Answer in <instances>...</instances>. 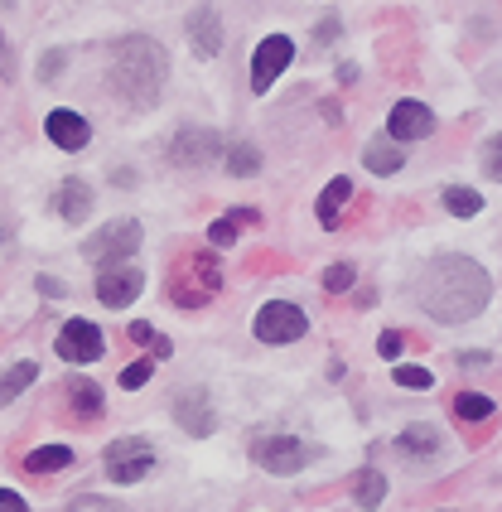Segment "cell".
Segmentation results:
<instances>
[{
  "label": "cell",
  "instance_id": "8",
  "mask_svg": "<svg viewBox=\"0 0 502 512\" xmlns=\"http://www.w3.org/2000/svg\"><path fill=\"white\" fill-rule=\"evenodd\" d=\"M140 290H145V276H140V266H131V261H107L97 271V300L107 310H126Z\"/></svg>",
  "mask_w": 502,
  "mask_h": 512
},
{
  "label": "cell",
  "instance_id": "25",
  "mask_svg": "<svg viewBox=\"0 0 502 512\" xmlns=\"http://www.w3.org/2000/svg\"><path fill=\"white\" fill-rule=\"evenodd\" d=\"M454 416H459V421H488V416H493V397L459 392V397H454Z\"/></svg>",
  "mask_w": 502,
  "mask_h": 512
},
{
  "label": "cell",
  "instance_id": "7",
  "mask_svg": "<svg viewBox=\"0 0 502 512\" xmlns=\"http://www.w3.org/2000/svg\"><path fill=\"white\" fill-rule=\"evenodd\" d=\"M256 339L261 343H295V339H305V329H309V319L300 305H285V300H271V305H261L256 310Z\"/></svg>",
  "mask_w": 502,
  "mask_h": 512
},
{
  "label": "cell",
  "instance_id": "1",
  "mask_svg": "<svg viewBox=\"0 0 502 512\" xmlns=\"http://www.w3.org/2000/svg\"><path fill=\"white\" fill-rule=\"evenodd\" d=\"M416 300L420 310L430 319H440V324H469L493 300V281H488V271L478 261L445 252L435 261H425V271L416 281Z\"/></svg>",
  "mask_w": 502,
  "mask_h": 512
},
{
  "label": "cell",
  "instance_id": "30",
  "mask_svg": "<svg viewBox=\"0 0 502 512\" xmlns=\"http://www.w3.org/2000/svg\"><path fill=\"white\" fill-rule=\"evenodd\" d=\"M68 512H131V508H121L116 498H92V493H87L78 503H68Z\"/></svg>",
  "mask_w": 502,
  "mask_h": 512
},
{
  "label": "cell",
  "instance_id": "3",
  "mask_svg": "<svg viewBox=\"0 0 502 512\" xmlns=\"http://www.w3.org/2000/svg\"><path fill=\"white\" fill-rule=\"evenodd\" d=\"M218 285H223L218 256L189 252L184 261H179V266H174V276H169V295H174V305H184V310H198L203 300H213V295H218Z\"/></svg>",
  "mask_w": 502,
  "mask_h": 512
},
{
  "label": "cell",
  "instance_id": "37",
  "mask_svg": "<svg viewBox=\"0 0 502 512\" xmlns=\"http://www.w3.org/2000/svg\"><path fill=\"white\" fill-rule=\"evenodd\" d=\"M39 295L58 300V295H68V290H63V281H54V276H39Z\"/></svg>",
  "mask_w": 502,
  "mask_h": 512
},
{
  "label": "cell",
  "instance_id": "21",
  "mask_svg": "<svg viewBox=\"0 0 502 512\" xmlns=\"http://www.w3.org/2000/svg\"><path fill=\"white\" fill-rule=\"evenodd\" d=\"M34 377H39V363H29V358H25V363H15V368L0 372V406H5L10 397H20Z\"/></svg>",
  "mask_w": 502,
  "mask_h": 512
},
{
  "label": "cell",
  "instance_id": "38",
  "mask_svg": "<svg viewBox=\"0 0 502 512\" xmlns=\"http://www.w3.org/2000/svg\"><path fill=\"white\" fill-rule=\"evenodd\" d=\"M459 363H464V368H488V353H483V348H478V353H459Z\"/></svg>",
  "mask_w": 502,
  "mask_h": 512
},
{
  "label": "cell",
  "instance_id": "12",
  "mask_svg": "<svg viewBox=\"0 0 502 512\" xmlns=\"http://www.w3.org/2000/svg\"><path fill=\"white\" fill-rule=\"evenodd\" d=\"M435 131V112L425 102H396L387 116V136L391 141H425Z\"/></svg>",
  "mask_w": 502,
  "mask_h": 512
},
{
  "label": "cell",
  "instance_id": "28",
  "mask_svg": "<svg viewBox=\"0 0 502 512\" xmlns=\"http://www.w3.org/2000/svg\"><path fill=\"white\" fill-rule=\"evenodd\" d=\"M391 377H396V387H411V392L435 387V372H430V368H416V363H401V368L391 372Z\"/></svg>",
  "mask_w": 502,
  "mask_h": 512
},
{
  "label": "cell",
  "instance_id": "32",
  "mask_svg": "<svg viewBox=\"0 0 502 512\" xmlns=\"http://www.w3.org/2000/svg\"><path fill=\"white\" fill-rule=\"evenodd\" d=\"M483 165H488V174H493V179H502V136H493V141H488V150H483Z\"/></svg>",
  "mask_w": 502,
  "mask_h": 512
},
{
  "label": "cell",
  "instance_id": "17",
  "mask_svg": "<svg viewBox=\"0 0 502 512\" xmlns=\"http://www.w3.org/2000/svg\"><path fill=\"white\" fill-rule=\"evenodd\" d=\"M440 445H445V435L435 426H406L396 435V450L406 459H435L440 455Z\"/></svg>",
  "mask_w": 502,
  "mask_h": 512
},
{
  "label": "cell",
  "instance_id": "18",
  "mask_svg": "<svg viewBox=\"0 0 502 512\" xmlns=\"http://www.w3.org/2000/svg\"><path fill=\"white\" fill-rule=\"evenodd\" d=\"M363 165L372 174H401V165H406V150H401V141H391V136H377V141L363 150Z\"/></svg>",
  "mask_w": 502,
  "mask_h": 512
},
{
  "label": "cell",
  "instance_id": "11",
  "mask_svg": "<svg viewBox=\"0 0 502 512\" xmlns=\"http://www.w3.org/2000/svg\"><path fill=\"white\" fill-rule=\"evenodd\" d=\"M290 58H295V44H290L285 34L261 39V44H256V58H251V92H256V97H261V92H271V83L290 68Z\"/></svg>",
  "mask_w": 502,
  "mask_h": 512
},
{
  "label": "cell",
  "instance_id": "31",
  "mask_svg": "<svg viewBox=\"0 0 502 512\" xmlns=\"http://www.w3.org/2000/svg\"><path fill=\"white\" fill-rule=\"evenodd\" d=\"M353 285V266H329L324 271V290H348Z\"/></svg>",
  "mask_w": 502,
  "mask_h": 512
},
{
  "label": "cell",
  "instance_id": "16",
  "mask_svg": "<svg viewBox=\"0 0 502 512\" xmlns=\"http://www.w3.org/2000/svg\"><path fill=\"white\" fill-rule=\"evenodd\" d=\"M44 131H49V141L58 145V150H83L87 136H92V126H87L78 112H49V121H44Z\"/></svg>",
  "mask_w": 502,
  "mask_h": 512
},
{
  "label": "cell",
  "instance_id": "34",
  "mask_svg": "<svg viewBox=\"0 0 502 512\" xmlns=\"http://www.w3.org/2000/svg\"><path fill=\"white\" fill-rule=\"evenodd\" d=\"M0 512H29L25 498L15 493V488H0Z\"/></svg>",
  "mask_w": 502,
  "mask_h": 512
},
{
  "label": "cell",
  "instance_id": "39",
  "mask_svg": "<svg viewBox=\"0 0 502 512\" xmlns=\"http://www.w3.org/2000/svg\"><path fill=\"white\" fill-rule=\"evenodd\" d=\"M15 73V63H10V49H5V39H0V78H10Z\"/></svg>",
  "mask_w": 502,
  "mask_h": 512
},
{
  "label": "cell",
  "instance_id": "35",
  "mask_svg": "<svg viewBox=\"0 0 502 512\" xmlns=\"http://www.w3.org/2000/svg\"><path fill=\"white\" fill-rule=\"evenodd\" d=\"M54 73H63V54H44V63H39V78L49 83Z\"/></svg>",
  "mask_w": 502,
  "mask_h": 512
},
{
  "label": "cell",
  "instance_id": "6",
  "mask_svg": "<svg viewBox=\"0 0 502 512\" xmlns=\"http://www.w3.org/2000/svg\"><path fill=\"white\" fill-rule=\"evenodd\" d=\"M150 469H155L150 440L131 435V440H112V445H107V479H112V484H140Z\"/></svg>",
  "mask_w": 502,
  "mask_h": 512
},
{
  "label": "cell",
  "instance_id": "24",
  "mask_svg": "<svg viewBox=\"0 0 502 512\" xmlns=\"http://www.w3.org/2000/svg\"><path fill=\"white\" fill-rule=\"evenodd\" d=\"M68 392L78 401V421H102V406H107V401H102V392H97L92 382H73Z\"/></svg>",
  "mask_w": 502,
  "mask_h": 512
},
{
  "label": "cell",
  "instance_id": "40",
  "mask_svg": "<svg viewBox=\"0 0 502 512\" xmlns=\"http://www.w3.org/2000/svg\"><path fill=\"white\" fill-rule=\"evenodd\" d=\"M150 348H155V358H169V353H174V348H169V339H160V334H155V343H150Z\"/></svg>",
  "mask_w": 502,
  "mask_h": 512
},
{
  "label": "cell",
  "instance_id": "9",
  "mask_svg": "<svg viewBox=\"0 0 502 512\" xmlns=\"http://www.w3.org/2000/svg\"><path fill=\"white\" fill-rule=\"evenodd\" d=\"M218 150H223V141H218V131H198V126H184L174 141H169V165H179V170H203V165H213L218 160Z\"/></svg>",
  "mask_w": 502,
  "mask_h": 512
},
{
  "label": "cell",
  "instance_id": "33",
  "mask_svg": "<svg viewBox=\"0 0 502 512\" xmlns=\"http://www.w3.org/2000/svg\"><path fill=\"white\" fill-rule=\"evenodd\" d=\"M377 353H382V358H396V353H401V334H396V329H387V334L377 339Z\"/></svg>",
  "mask_w": 502,
  "mask_h": 512
},
{
  "label": "cell",
  "instance_id": "5",
  "mask_svg": "<svg viewBox=\"0 0 502 512\" xmlns=\"http://www.w3.org/2000/svg\"><path fill=\"white\" fill-rule=\"evenodd\" d=\"M140 223L136 218H116V223H107L102 232H92L87 237V261H97V266H107V261H131V252L140 247Z\"/></svg>",
  "mask_w": 502,
  "mask_h": 512
},
{
  "label": "cell",
  "instance_id": "15",
  "mask_svg": "<svg viewBox=\"0 0 502 512\" xmlns=\"http://www.w3.org/2000/svg\"><path fill=\"white\" fill-rule=\"evenodd\" d=\"M189 44H194L198 58H213L223 49V25H218V10L213 5H198L189 15Z\"/></svg>",
  "mask_w": 502,
  "mask_h": 512
},
{
  "label": "cell",
  "instance_id": "29",
  "mask_svg": "<svg viewBox=\"0 0 502 512\" xmlns=\"http://www.w3.org/2000/svg\"><path fill=\"white\" fill-rule=\"evenodd\" d=\"M150 372H155V363H150V358H136L131 368H121V387H126V392H136V387L150 382Z\"/></svg>",
  "mask_w": 502,
  "mask_h": 512
},
{
  "label": "cell",
  "instance_id": "27",
  "mask_svg": "<svg viewBox=\"0 0 502 512\" xmlns=\"http://www.w3.org/2000/svg\"><path fill=\"white\" fill-rule=\"evenodd\" d=\"M445 208L454 213V218H474V213H483V199H478L474 189H445Z\"/></svg>",
  "mask_w": 502,
  "mask_h": 512
},
{
  "label": "cell",
  "instance_id": "2",
  "mask_svg": "<svg viewBox=\"0 0 502 512\" xmlns=\"http://www.w3.org/2000/svg\"><path fill=\"white\" fill-rule=\"evenodd\" d=\"M165 78H169V58L155 39L145 34H131L116 44V58H112V87L116 97L136 112H150L165 92Z\"/></svg>",
  "mask_w": 502,
  "mask_h": 512
},
{
  "label": "cell",
  "instance_id": "20",
  "mask_svg": "<svg viewBox=\"0 0 502 512\" xmlns=\"http://www.w3.org/2000/svg\"><path fill=\"white\" fill-rule=\"evenodd\" d=\"M348 199H353V179H334V184L319 194V223H324V228H334V223H338V208H343Z\"/></svg>",
  "mask_w": 502,
  "mask_h": 512
},
{
  "label": "cell",
  "instance_id": "4",
  "mask_svg": "<svg viewBox=\"0 0 502 512\" xmlns=\"http://www.w3.org/2000/svg\"><path fill=\"white\" fill-rule=\"evenodd\" d=\"M314 455H319V450H314L309 440H300V435H261V440L251 445V459H256L266 474H280V479H285V474H300Z\"/></svg>",
  "mask_w": 502,
  "mask_h": 512
},
{
  "label": "cell",
  "instance_id": "19",
  "mask_svg": "<svg viewBox=\"0 0 502 512\" xmlns=\"http://www.w3.org/2000/svg\"><path fill=\"white\" fill-rule=\"evenodd\" d=\"M247 223H256V213H251V208H232L227 218H218V223L208 228V242H213V247H232L237 232L247 228Z\"/></svg>",
  "mask_w": 502,
  "mask_h": 512
},
{
  "label": "cell",
  "instance_id": "36",
  "mask_svg": "<svg viewBox=\"0 0 502 512\" xmlns=\"http://www.w3.org/2000/svg\"><path fill=\"white\" fill-rule=\"evenodd\" d=\"M126 334H131L136 343H155V324H145V319H136V324H131Z\"/></svg>",
  "mask_w": 502,
  "mask_h": 512
},
{
  "label": "cell",
  "instance_id": "14",
  "mask_svg": "<svg viewBox=\"0 0 502 512\" xmlns=\"http://www.w3.org/2000/svg\"><path fill=\"white\" fill-rule=\"evenodd\" d=\"M49 208H54L63 223H83L87 213H92V184H87V179H78V174H68V179L54 189Z\"/></svg>",
  "mask_w": 502,
  "mask_h": 512
},
{
  "label": "cell",
  "instance_id": "26",
  "mask_svg": "<svg viewBox=\"0 0 502 512\" xmlns=\"http://www.w3.org/2000/svg\"><path fill=\"white\" fill-rule=\"evenodd\" d=\"M261 170V150L256 145H232L227 150V174H237V179H247V174Z\"/></svg>",
  "mask_w": 502,
  "mask_h": 512
},
{
  "label": "cell",
  "instance_id": "22",
  "mask_svg": "<svg viewBox=\"0 0 502 512\" xmlns=\"http://www.w3.org/2000/svg\"><path fill=\"white\" fill-rule=\"evenodd\" d=\"M68 459H73L68 445H39V450H29L25 455V469L29 474H49V469H63Z\"/></svg>",
  "mask_w": 502,
  "mask_h": 512
},
{
  "label": "cell",
  "instance_id": "13",
  "mask_svg": "<svg viewBox=\"0 0 502 512\" xmlns=\"http://www.w3.org/2000/svg\"><path fill=\"white\" fill-rule=\"evenodd\" d=\"M174 421L189 430V435H198V440L218 430V416H213V406H208V392H198V387L179 392V401H174Z\"/></svg>",
  "mask_w": 502,
  "mask_h": 512
},
{
  "label": "cell",
  "instance_id": "23",
  "mask_svg": "<svg viewBox=\"0 0 502 512\" xmlns=\"http://www.w3.org/2000/svg\"><path fill=\"white\" fill-rule=\"evenodd\" d=\"M353 498H358V508L372 512L382 498H387V479H382L377 469H363V474H358V484H353Z\"/></svg>",
  "mask_w": 502,
  "mask_h": 512
},
{
  "label": "cell",
  "instance_id": "10",
  "mask_svg": "<svg viewBox=\"0 0 502 512\" xmlns=\"http://www.w3.org/2000/svg\"><path fill=\"white\" fill-rule=\"evenodd\" d=\"M102 353H107V339L92 319H68L58 329V358L63 363H97Z\"/></svg>",
  "mask_w": 502,
  "mask_h": 512
}]
</instances>
